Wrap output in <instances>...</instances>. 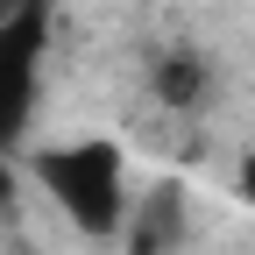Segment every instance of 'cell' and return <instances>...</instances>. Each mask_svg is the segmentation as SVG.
<instances>
[{
  "label": "cell",
  "mask_w": 255,
  "mask_h": 255,
  "mask_svg": "<svg viewBox=\"0 0 255 255\" xmlns=\"http://www.w3.org/2000/svg\"><path fill=\"white\" fill-rule=\"evenodd\" d=\"M149 92H156L163 107L191 114V107H206V92H213V64H206L199 50H163L156 71H149Z\"/></svg>",
  "instance_id": "277c9868"
},
{
  "label": "cell",
  "mask_w": 255,
  "mask_h": 255,
  "mask_svg": "<svg viewBox=\"0 0 255 255\" xmlns=\"http://www.w3.org/2000/svg\"><path fill=\"white\" fill-rule=\"evenodd\" d=\"M43 57H50V0H28L0 21V156H14L36 128Z\"/></svg>",
  "instance_id": "7a4b0ae2"
},
{
  "label": "cell",
  "mask_w": 255,
  "mask_h": 255,
  "mask_svg": "<svg viewBox=\"0 0 255 255\" xmlns=\"http://www.w3.org/2000/svg\"><path fill=\"white\" fill-rule=\"evenodd\" d=\"M43 199L71 220L85 241H114L128 199H135V170H128V149L114 135H71V142H50L28 156Z\"/></svg>",
  "instance_id": "6da1fadb"
},
{
  "label": "cell",
  "mask_w": 255,
  "mask_h": 255,
  "mask_svg": "<svg viewBox=\"0 0 255 255\" xmlns=\"http://www.w3.org/2000/svg\"><path fill=\"white\" fill-rule=\"evenodd\" d=\"M248 199H255V156H248Z\"/></svg>",
  "instance_id": "8992f818"
},
{
  "label": "cell",
  "mask_w": 255,
  "mask_h": 255,
  "mask_svg": "<svg viewBox=\"0 0 255 255\" xmlns=\"http://www.w3.org/2000/svg\"><path fill=\"white\" fill-rule=\"evenodd\" d=\"M191 234V199L177 177H156L149 191H135L128 199V220H121V255H177Z\"/></svg>",
  "instance_id": "3957f363"
},
{
  "label": "cell",
  "mask_w": 255,
  "mask_h": 255,
  "mask_svg": "<svg viewBox=\"0 0 255 255\" xmlns=\"http://www.w3.org/2000/svg\"><path fill=\"white\" fill-rule=\"evenodd\" d=\"M14 7H28V0H0V21H7V14H14Z\"/></svg>",
  "instance_id": "5b68a950"
},
{
  "label": "cell",
  "mask_w": 255,
  "mask_h": 255,
  "mask_svg": "<svg viewBox=\"0 0 255 255\" xmlns=\"http://www.w3.org/2000/svg\"><path fill=\"white\" fill-rule=\"evenodd\" d=\"M7 255H28V248H7Z\"/></svg>",
  "instance_id": "52a82bcc"
}]
</instances>
